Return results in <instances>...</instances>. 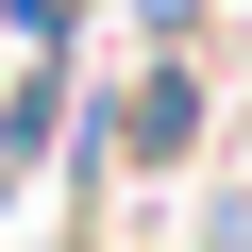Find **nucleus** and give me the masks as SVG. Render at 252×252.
Instances as JSON below:
<instances>
[{
    "mask_svg": "<svg viewBox=\"0 0 252 252\" xmlns=\"http://www.w3.org/2000/svg\"><path fill=\"white\" fill-rule=\"evenodd\" d=\"M118 135H135V152H185V84H168V67H152V84H135V101H118Z\"/></svg>",
    "mask_w": 252,
    "mask_h": 252,
    "instance_id": "1",
    "label": "nucleus"
}]
</instances>
